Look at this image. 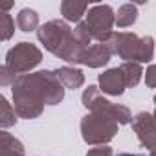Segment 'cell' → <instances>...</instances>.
Returning a JSON list of instances; mask_svg holds the SVG:
<instances>
[{
	"label": "cell",
	"instance_id": "cell-1",
	"mask_svg": "<svg viewBox=\"0 0 156 156\" xmlns=\"http://www.w3.org/2000/svg\"><path fill=\"white\" fill-rule=\"evenodd\" d=\"M118 156H140V154H129V152H123V154H118Z\"/></svg>",
	"mask_w": 156,
	"mask_h": 156
}]
</instances>
